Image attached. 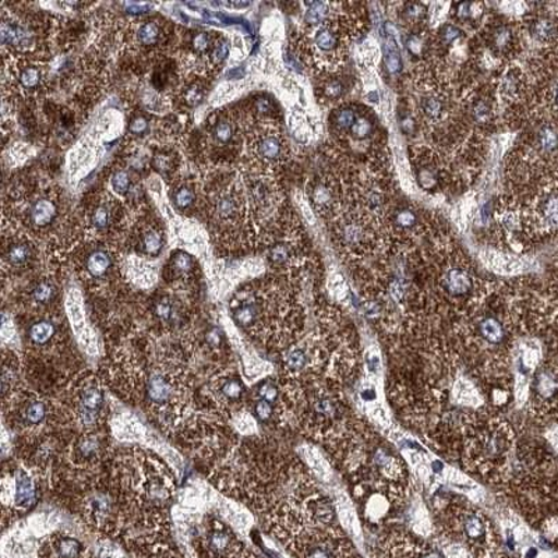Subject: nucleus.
<instances>
[{"label":"nucleus","instance_id":"obj_15","mask_svg":"<svg viewBox=\"0 0 558 558\" xmlns=\"http://www.w3.org/2000/svg\"><path fill=\"white\" fill-rule=\"evenodd\" d=\"M102 442L98 436H86L80 438L74 446V461L78 463L96 462L101 456Z\"/></svg>","mask_w":558,"mask_h":558},{"label":"nucleus","instance_id":"obj_35","mask_svg":"<svg viewBox=\"0 0 558 558\" xmlns=\"http://www.w3.org/2000/svg\"><path fill=\"white\" fill-rule=\"evenodd\" d=\"M39 83H41V72L37 68H26L20 74V84L23 88L34 89L39 86Z\"/></svg>","mask_w":558,"mask_h":558},{"label":"nucleus","instance_id":"obj_48","mask_svg":"<svg viewBox=\"0 0 558 558\" xmlns=\"http://www.w3.org/2000/svg\"><path fill=\"white\" fill-rule=\"evenodd\" d=\"M219 558H262L257 556L256 553L246 549L241 543H238L235 547L231 551H228L226 556Z\"/></svg>","mask_w":558,"mask_h":558},{"label":"nucleus","instance_id":"obj_4","mask_svg":"<svg viewBox=\"0 0 558 558\" xmlns=\"http://www.w3.org/2000/svg\"><path fill=\"white\" fill-rule=\"evenodd\" d=\"M437 531L448 545L472 558H496L500 550L490 520L468 502H451L441 510L437 517Z\"/></svg>","mask_w":558,"mask_h":558},{"label":"nucleus","instance_id":"obj_33","mask_svg":"<svg viewBox=\"0 0 558 558\" xmlns=\"http://www.w3.org/2000/svg\"><path fill=\"white\" fill-rule=\"evenodd\" d=\"M92 223L98 231H104L112 223V209L107 204H99L92 213Z\"/></svg>","mask_w":558,"mask_h":558},{"label":"nucleus","instance_id":"obj_20","mask_svg":"<svg viewBox=\"0 0 558 558\" xmlns=\"http://www.w3.org/2000/svg\"><path fill=\"white\" fill-rule=\"evenodd\" d=\"M28 32L26 28L19 26L16 23H2V29H0V38L4 47H20V45H26L28 41Z\"/></svg>","mask_w":558,"mask_h":558},{"label":"nucleus","instance_id":"obj_37","mask_svg":"<svg viewBox=\"0 0 558 558\" xmlns=\"http://www.w3.org/2000/svg\"><path fill=\"white\" fill-rule=\"evenodd\" d=\"M233 124L228 121H219L216 126H214V138L217 140L219 144H228L232 142L233 138Z\"/></svg>","mask_w":558,"mask_h":558},{"label":"nucleus","instance_id":"obj_12","mask_svg":"<svg viewBox=\"0 0 558 558\" xmlns=\"http://www.w3.org/2000/svg\"><path fill=\"white\" fill-rule=\"evenodd\" d=\"M238 545L235 536L223 526L213 527L207 535V547L214 557L226 556L233 547Z\"/></svg>","mask_w":558,"mask_h":558},{"label":"nucleus","instance_id":"obj_7","mask_svg":"<svg viewBox=\"0 0 558 558\" xmlns=\"http://www.w3.org/2000/svg\"><path fill=\"white\" fill-rule=\"evenodd\" d=\"M146 393L153 407L166 410L168 405H173L178 401L179 383L171 373L153 372L146 384Z\"/></svg>","mask_w":558,"mask_h":558},{"label":"nucleus","instance_id":"obj_3","mask_svg":"<svg viewBox=\"0 0 558 558\" xmlns=\"http://www.w3.org/2000/svg\"><path fill=\"white\" fill-rule=\"evenodd\" d=\"M341 386L324 376H305L287 388L289 405L307 435L330 442L351 423Z\"/></svg>","mask_w":558,"mask_h":558},{"label":"nucleus","instance_id":"obj_40","mask_svg":"<svg viewBox=\"0 0 558 558\" xmlns=\"http://www.w3.org/2000/svg\"><path fill=\"white\" fill-rule=\"evenodd\" d=\"M313 202L316 203L318 207L326 208L330 206L332 203V193L330 189H328L326 184H317L313 191Z\"/></svg>","mask_w":558,"mask_h":558},{"label":"nucleus","instance_id":"obj_28","mask_svg":"<svg viewBox=\"0 0 558 558\" xmlns=\"http://www.w3.org/2000/svg\"><path fill=\"white\" fill-rule=\"evenodd\" d=\"M161 37V28H159L156 22L144 23L140 26L137 32V38L140 44L146 45V47H153L159 41Z\"/></svg>","mask_w":558,"mask_h":558},{"label":"nucleus","instance_id":"obj_49","mask_svg":"<svg viewBox=\"0 0 558 558\" xmlns=\"http://www.w3.org/2000/svg\"><path fill=\"white\" fill-rule=\"evenodd\" d=\"M371 132L372 123L368 122L367 119H359V121L355 123V126L352 128L353 136L357 138H365Z\"/></svg>","mask_w":558,"mask_h":558},{"label":"nucleus","instance_id":"obj_29","mask_svg":"<svg viewBox=\"0 0 558 558\" xmlns=\"http://www.w3.org/2000/svg\"><path fill=\"white\" fill-rule=\"evenodd\" d=\"M384 57H386V64L387 68L390 69L391 73L401 72L402 61L393 38L386 39V45H384Z\"/></svg>","mask_w":558,"mask_h":558},{"label":"nucleus","instance_id":"obj_31","mask_svg":"<svg viewBox=\"0 0 558 558\" xmlns=\"http://www.w3.org/2000/svg\"><path fill=\"white\" fill-rule=\"evenodd\" d=\"M330 12V4L324 2L312 3L306 12V23L308 26H320Z\"/></svg>","mask_w":558,"mask_h":558},{"label":"nucleus","instance_id":"obj_45","mask_svg":"<svg viewBox=\"0 0 558 558\" xmlns=\"http://www.w3.org/2000/svg\"><path fill=\"white\" fill-rule=\"evenodd\" d=\"M396 221L401 228H412L415 226L416 216L411 211V209H401V211H398L397 214Z\"/></svg>","mask_w":558,"mask_h":558},{"label":"nucleus","instance_id":"obj_60","mask_svg":"<svg viewBox=\"0 0 558 558\" xmlns=\"http://www.w3.org/2000/svg\"><path fill=\"white\" fill-rule=\"evenodd\" d=\"M472 4L471 3H462L460 8H458V14H460L461 19H468L472 16L471 13Z\"/></svg>","mask_w":558,"mask_h":558},{"label":"nucleus","instance_id":"obj_17","mask_svg":"<svg viewBox=\"0 0 558 558\" xmlns=\"http://www.w3.org/2000/svg\"><path fill=\"white\" fill-rule=\"evenodd\" d=\"M112 268L111 254L105 251H94L86 258V271L94 279L107 277Z\"/></svg>","mask_w":558,"mask_h":558},{"label":"nucleus","instance_id":"obj_57","mask_svg":"<svg viewBox=\"0 0 558 558\" xmlns=\"http://www.w3.org/2000/svg\"><path fill=\"white\" fill-rule=\"evenodd\" d=\"M203 93L198 87H192L186 94V101L192 105H197L202 101Z\"/></svg>","mask_w":558,"mask_h":558},{"label":"nucleus","instance_id":"obj_47","mask_svg":"<svg viewBox=\"0 0 558 558\" xmlns=\"http://www.w3.org/2000/svg\"><path fill=\"white\" fill-rule=\"evenodd\" d=\"M512 43V33L510 28L501 27L496 32L495 44L497 48L506 49Z\"/></svg>","mask_w":558,"mask_h":558},{"label":"nucleus","instance_id":"obj_18","mask_svg":"<svg viewBox=\"0 0 558 558\" xmlns=\"http://www.w3.org/2000/svg\"><path fill=\"white\" fill-rule=\"evenodd\" d=\"M54 337H57V326L49 320L34 323L28 330V340L34 347H48L53 342Z\"/></svg>","mask_w":558,"mask_h":558},{"label":"nucleus","instance_id":"obj_38","mask_svg":"<svg viewBox=\"0 0 558 558\" xmlns=\"http://www.w3.org/2000/svg\"><path fill=\"white\" fill-rule=\"evenodd\" d=\"M277 405H272L270 402L257 400L254 402V415L260 422H270L276 416Z\"/></svg>","mask_w":558,"mask_h":558},{"label":"nucleus","instance_id":"obj_9","mask_svg":"<svg viewBox=\"0 0 558 558\" xmlns=\"http://www.w3.org/2000/svg\"><path fill=\"white\" fill-rule=\"evenodd\" d=\"M532 148L546 162L558 161V124L543 123L533 134Z\"/></svg>","mask_w":558,"mask_h":558},{"label":"nucleus","instance_id":"obj_42","mask_svg":"<svg viewBox=\"0 0 558 558\" xmlns=\"http://www.w3.org/2000/svg\"><path fill=\"white\" fill-rule=\"evenodd\" d=\"M546 101L549 104L553 113L558 117V72L550 78L546 89Z\"/></svg>","mask_w":558,"mask_h":558},{"label":"nucleus","instance_id":"obj_50","mask_svg":"<svg viewBox=\"0 0 558 558\" xmlns=\"http://www.w3.org/2000/svg\"><path fill=\"white\" fill-rule=\"evenodd\" d=\"M211 45V38L207 33H197L193 37V47L197 49L198 52H206Z\"/></svg>","mask_w":558,"mask_h":558},{"label":"nucleus","instance_id":"obj_16","mask_svg":"<svg viewBox=\"0 0 558 558\" xmlns=\"http://www.w3.org/2000/svg\"><path fill=\"white\" fill-rule=\"evenodd\" d=\"M37 497V488L33 477L26 471H19L16 475V506L19 508H29L34 505Z\"/></svg>","mask_w":558,"mask_h":558},{"label":"nucleus","instance_id":"obj_54","mask_svg":"<svg viewBox=\"0 0 558 558\" xmlns=\"http://www.w3.org/2000/svg\"><path fill=\"white\" fill-rule=\"evenodd\" d=\"M423 13H425V9H423L421 3L408 4L405 9L407 17L412 20V22H415V20L421 19L423 16Z\"/></svg>","mask_w":558,"mask_h":558},{"label":"nucleus","instance_id":"obj_51","mask_svg":"<svg viewBox=\"0 0 558 558\" xmlns=\"http://www.w3.org/2000/svg\"><path fill=\"white\" fill-rule=\"evenodd\" d=\"M206 341L211 348H221L223 342L222 331L219 330V328H211V330L206 333Z\"/></svg>","mask_w":558,"mask_h":558},{"label":"nucleus","instance_id":"obj_2","mask_svg":"<svg viewBox=\"0 0 558 558\" xmlns=\"http://www.w3.org/2000/svg\"><path fill=\"white\" fill-rule=\"evenodd\" d=\"M515 433L496 412L477 410L462 417L461 457L463 465L490 482L506 481Z\"/></svg>","mask_w":558,"mask_h":558},{"label":"nucleus","instance_id":"obj_6","mask_svg":"<svg viewBox=\"0 0 558 558\" xmlns=\"http://www.w3.org/2000/svg\"><path fill=\"white\" fill-rule=\"evenodd\" d=\"M375 558H445L435 546L405 532H391L377 543Z\"/></svg>","mask_w":558,"mask_h":558},{"label":"nucleus","instance_id":"obj_56","mask_svg":"<svg viewBox=\"0 0 558 558\" xmlns=\"http://www.w3.org/2000/svg\"><path fill=\"white\" fill-rule=\"evenodd\" d=\"M154 166L158 171H168L169 167H171V158L167 156V154H158L156 158H154Z\"/></svg>","mask_w":558,"mask_h":558},{"label":"nucleus","instance_id":"obj_5","mask_svg":"<svg viewBox=\"0 0 558 558\" xmlns=\"http://www.w3.org/2000/svg\"><path fill=\"white\" fill-rule=\"evenodd\" d=\"M530 411L536 417L558 421V359L543 362L533 375Z\"/></svg>","mask_w":558,"mask_h":558},{"label":"nucleus","instance_id":"obj_24","mask_svg":"<svg viewBox=\"0 0 558 558\" xmlns=\"http://www.w3.org/2000/svg\"><path fill=\"white\" fill-rule=\"evenodd\" d=\"M140 244H142L143 252L146 253L147 256L157 257L163 248V235L161 232H158L157 229H148L142 236V243Z\"/></svg>","mask_w":558,"mask_h":558},{"label":"nucleus","instance_id":"obj_41","mask_svg":"<svg viewBox=\"0 0 558 558\" xmlns=\"http://www.w3.org/2000/svg\"><path fill=\"white\" fill-rule=\"evenodd\" d=\"M111 183L113 192L122 194V196H124V194H128L129 189H131L132 184L131 177H129V173L124 171H118L117 173H114Z\"/></svg>","mask_w":558,"mask_h":558},{"label":"nucleus","instance_id":"obj_11","mask_svg":"<svg viewBox=\"0 0 558 558\" xmlns=\"http://www.w3.org/2000/svg\"><path fill=\"white\" fill-rule=\"evenodd\" d=\"M58 216L57 203L51 198L41 197L33 203L29 208V222L35 228H47L54 222Z\"/></svg>","mask_w":558,"mask_h":558},{"label":"nucleus","instance_id":"obj_36","mask_svg":"<svg viewBox=\"0 0 558 558\" xmlns=\"http://www.w3.org/2000/svg\"><path fill=\"white\" fill-rule=\"evenodd\" d=\"M357 119L355 111L352 109L345 108L338 111L336 114V126L340 129V131H352V128L355 126Z\"/></svg>","mask_w":558,"mask_h":558},{"label":"nucleus","instance_id":"obj_8","mask_svg":"<svg viewBox=\"0 0 558 558\" xmlns=\"http://www.w3.org/2000/svg\"><path fill=\"white\" fill-rule=\"evenodd\" d=\"M78 416L86 427L96 425L104 407V392L98 383H84L77 393Z\"/></svg>","mask_w":558,"mask_h":558},{"label":"nucleus","instance_id":"obj_21","mask_svg":"<svg viewBox=\"0 0 558 558\" xmlns=\"http://www.w3.org/2000/svg\"><path fill=\"white\" fill-rule=\"evenodd\" d=\"M32 257L33 248L26 242L10 244L7 251V256H4L12 267H24L29 260H32Z\"/></svg>","mask_w":558,"mask_h":558},{"label":"nucleus","instance_id":"obj_10","mask_svg":"<svg viewBox=\"0 0 558 558\" xmlns=\"http://www.w3.org/2000/svg\"><path fill=\"white\" fill-rule=\"evenodd\" d=\"M536 219L543 231L558 232V186L542 194L536 204Z\"/></svg>","mask_w":558,"mask_h":558},{"label":"nucleus","instance_id":"obj_55","mask_svg":"<svg viewBox=\"0 0 558 558\" xmlns=\"http://www.w3.org/2000/svg\"><path fill=\"white\" fill-rule=\"evenodd\" d=\"M460 35H461L460 29H458L457 27H453V26H447V27L442 28V32H441V37H442V39H445L446 44H452L453 41H456V39L458 37H460Z\"/></svg>","mask_w":558,"mask_h":558},{"label":"nucleus","instance_id":"obj_14","mask_svg":"<svg viewBox=\"0 0 558 558\" xmlns=\"http://www.w3.org/2000/svg\"><path fill=\"white\" fill-rule=\"evenodd\" d=\"M532 37L543 44H555L558 41V19L553 16H541L532 22Z\"/></svg>","mask_w":558,"mask_h":558},{"label":"nucleus","instance_id":"obj_44","mask_svg":"<svg viewBox=\"0 0 558 558\" xmlns=\"http://www.w3.org/2000/svg\"><path fill=\"white\" fill-rule=\"evenodd\" d=\"M423 111L428 118L437 119L445 111V104L437 97H430L423 101Z\"/></svg>","mask_w":558,"mask_h":558},{"label":"nucleus","instance_id":"obj_59","mask_svg":"<svg viewBox=\"0 0 558 558\" xmlns=\"http://www.w3.org/2000/svg\"><path fill=\"white\" fill-rule=\"evenodd\" d=\"M408 48H410V51L413 54L421 53L423 48L422 39L416 37V35H413L410 39H408Z\"/></svg>","mask_w":558,"mask_h":558},{"label":"nucleus","instance_id":"obj_52","mask_svg":"<svg viewBox=\"0 0 558 558\" xmlns=\"http://www.w3.org/2000/svg\"><path fill=\"white\" fill-rule=\"evenodd\" d=\"M148 131V121L146 118L136 117L133 119L131 123V132L133 134H137V136H142V134Z\"/></svg>","mask_w":558,"mask_h":558},{"label":"nucleus","instance_id":"obj_34","mask_svg":"<svg viewBox=\"0 0 558 558\" xmlns=\"http://www.w3.org/2000/svg\"><path fill=\"white\" fill-rule=\"evenodd\" d=\"M194 262L191 254L178 252L172 258V271L177 277L187 276L193 270Z\"/></svg>","mask_w":558,"mask_h":558},{"label":"nucleus","instance_id":"obj_25","mask_svg":"<svg viewBox=\"0 0 558 558\" xmlns=\"http://www.w3.org/2000/svg\"><path fill=\"white\" fill-rule=\"evenodd\" d=\"M154 314H156L159 322L166 324H173L178 320L177 307H174L172 299L169 298L158 299L156 305H154Z\"/></svg>","mask_w":558,"mask_h":558},{"label":"nucleus","instance_id":"obj_46","mask_svg":"<svg viewBox=\"0 0 558 558\" xmlns=\"http://www.w3.org/2000/svg\"><path fill=\"white\" fill-rule=\"evenodd\" d=\"M417 178L418 183H421L425 189H432L433 186H436L437 177L436 172L433 171L432 168L422 169V171L418 172Z\"/></svg>","mask_w":558,"mask_h":558},{"label":"nucleus","instance_id":"obj_23","mask_svg":"<svg viewBox=\"0 0 558 558\" xmlns=\"http://www.w3.org/2000/svg\"><path fill=\"white\" fill-rule=\"evenodd\" d=\"M338 44H340V37H338V33L332 27H322L316 33V37H314V45L322 52L336 51Z\"/></svg>","mask_w":558,"mask_h":558},{"label":"nucleus","instance_id":"obj_43","mask_svg":"<svg viewBox=\"0 0 558 558\" xmlns=\"http://www.w3.org/2000/svg\"><path fill=\"white\" fill-rule=\"evenodd\" d=\"M270 260L276 264V266H283L289 260H291V248L287 246V244H277L270 251Z\"/></svg>","mask_w":558,"mask_h":558},{"label":"nucleus","instance_id":"obj_13","mask_svg":"<svg viewBox=\"0 0 558 558\" xmlns=\"http://www.w3.org/2000/svg\"><path fill=\"white\" fill-rule=\"evenodd\" d=\"M47 403L39 398H28L23 405L19 408V418L23 426H39L47 417Z\"/></svg>","mask_w":558,"mask_h":558},{"label":"nucleus","instance_id":"obj_26","mask_svg":"<svg viewBox=\"0 0 558 558\" xmlns=\"http://www.w3.org/2000/svg\"><path fill=\"white\" fill-rule=\"evenodd\" d=\"M238 209L239 203L232 194H223V196L219 197L216 202L217 216L221 219H226V221L235 218Z\"/></svg>","mask_w":558,"mask_h":558},{"label":"nucleus","instance_id":"obj_27","mask_svg":"<svg viewBox=\"0 0 558 558\" xmlns=\"http://www.w3.org/2000/svg\"><path fill=\"white\" fill-rule=\"evenodd\" d=\"M342 238L348 246H361L366 241L367 233L357 222H351L343 227Z\"/></svg>","mask_w":558,"mask_h":558},{"label":"nucleus","instance_id":"obj_22","mask_svg":"<svg viewBox=\"0 0 558 558\" xmlns=\"http://www.w3.org/2000/svg\"><path fill=\"white\" fill-rule=\"evenodd\" d=\"M219 396L226 402L235 403L242 400L244 387L241 380L235 377H227L218 388Z\"/></svg>","mask_w":558,"mask_h":558},{"label":"nucleus","instance_id":"obj_30","mask_svg":"<svg viewBox=\"0 0 558 558\" xmlns=\"http://www.w3.org/2000/svg\"><path fill=\"white\" fill-rule=\"evenodd\" d=\"M54 295H57V289L48 281L38 282L32 292L33 301L37 305H48L53 301Z\"/></svg>","mask_w":558,"mask_h":558},{"label":"nucleus","instance_id":"obj_1","mask_svg":"<svg viewBox=\"0 0 558 558\" xmlns=\"http://www.w3.org/2000/svg\"><path fill=\"white\" fill-rule=\"evenodd\" d=\"M332 460L355 495H372L397 502L405 496L408 470L400 453L365 423L351 421L341 435L328 442Z\"/></svg>","mask_w":558,"mask_h":558},{"label":"nucleus","instance_id":"obj_32","mask_svg":"<svg viewBox=\"0 0 558 558\" xmlns=\"http://www.w3.org/2000/svg\"><path fill=\"white\" fill-rule=\"evenodd\" d=\"M256 396L257 400L270 402L272 405H277L279 400H281V388H279L277 383L264 381L258 386Z\"/></svg>","mask_w":558,"mask_h":558},{"label":"nucleus","instance_id":"obj_39","mask_svg":"<svg viewBox=\"0 0 558 558\" xmlns=\"http://www.w3.org/2000/svg\"><path fill=\"white\" fill-rule=\"evenodd\" d=\"M194 201H196V193L191 187L183 186L174 192L173 202L178 208L186 209L192 206Z\"/></svg>","mask_w":558,"mask_h":558},{"label":"nucleus","instance_id":"obj_58","mask_svg":"<svg viewBox=\"0 0 558 558\" xmlns=\"http://www.w3.org/2000/svg\"><path fill=\"white\" fill-rule=\"evenodd\" d=\"M229 52L228 45L221 44L219 47L216 48V51L213 52L211 57L214 61L217 63L226 61L227 54Z\"/></svg>","mask_w":558,"mask_h":558},{"label":"nucleus","instance_id":"obj_53","mask_svg":"<svg viewBox=\"0 0 558 558\" xmlns=\"http://www.w3.org/2000/svg\"><path fill=\"white\" fill-rule=\"evenodd\" d=\"M343 92H345V89H343L340 82H330L326 86V96L331 99L340 98Z\"/></svg>","mask_w":558,"mask_h":558},{"label":"nucleus","instance_id":"obj_19","mask_svg":"<svg viewBox=\"0 0 558 558\" xmlns=\"http://www.w3.org/2000/svg\"><path fill=\"white\" fill-rule=\"evenodd\" d=\"M282 142L279 140V137L274 136V134H270V136H264L258 140L257 154L258 157L264 159V161H278V159L282 157Z\"/></svg>","mask_w":558,"mask_h":558}]
</instances>
